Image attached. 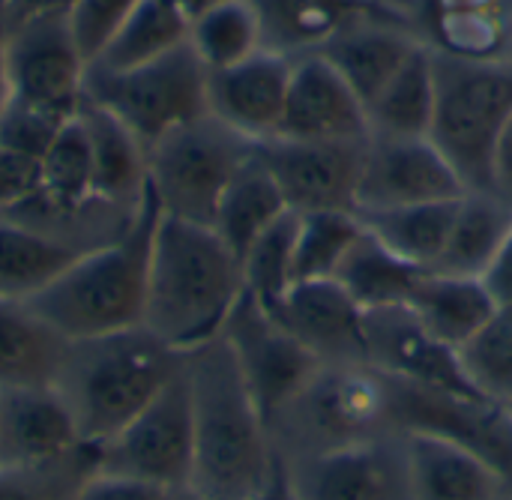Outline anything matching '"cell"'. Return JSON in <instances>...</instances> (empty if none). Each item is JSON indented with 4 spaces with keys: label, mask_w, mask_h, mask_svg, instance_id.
I'll use <instances>...</instances> for the list:
<instances>
[{
    "label": "cell",
    "mask_w": 512,
    "mask_h": 500,
    "mask_svg": "<svg viewBox=\"0 0 512 500\" xmlns=\"http://www.w3.org/2000/svg\"><path fill=\"white\" fill-rule=\"evenodd\" d=\"M432 69L435 114L429 138L465 189L492 192V153L512 117V63L432 48Z\"/></svg>",
    "instance_id": "cell-6"
},
{
    "label": "cell",
    "mask_w": 512,
    "mask_h": 500,
    "mask_svg": "<svg viewBox=\"0 0 512 500\" xmlns=\"http://www.w3.org/2000/svg\"><path fill=\"white\" fill-rule=\"evenodd\" d=\"M411 24L432 48L512 63V0H417Z\"/></svg>",
    "instance_id": "cell-22"
},
{
    "label": "cell",
    "mask_w": 512,
    "mask_h": 500,
    "mask_svg": "<svg viewBox=\"0 0 512 500\" xmlns=\"http://www.w3.org/2000/svg\"><path fill=\"white\" fill-rule=\"evenodd\" d=\"M183 357L147 327L72 339L54 387L69 405L81 441L96 447L165 390Z\"/></svg>",
    "instance_id": "cell-4"
},
{
    "label": "cell",
    "mask_w": 512,
    "mask_h": 500,
    "mask_svg": "<svg viewBox=\"0 0 512 500\" xmlns=\"http://www.w3.org/2000/svg\"><path fill=\"white\" fill-rule=\"evenodd\" d=\"M6 63L12 96L60 117H75L84 102L87 57L69 15H45L6 27Z\"/></svg>",
    "instance_id": "cell-12"
},
{
    "label": "cell",
    "mask_w": 512,
    "mask_h": 500,
    "mask_svg": "<svg viewBox=\"0 0 512 500\" xmlns=\"http://www.w3.org/2000/svg\"><path fill=\"white\" fill-rule=\"evenodd\" d=\"M78 117L93 150V198L129 201L135 207L147 186V147L117 114L87 96Z\"/></svg>",
    "instance_id": "cell-25"
},
{
    "label": "cell",
    "mask_w": 512,
    "mask_h": 500,
    "mask_svg": "<svg viewBox=\"0 0 512 500\" xmlns=\"http://www.w3.org/2000/svg\"><path fill=\"white\" fill-rule=\"evenodd\" d=\"M246 500H300L294 477L288 471V462L282 456H276V465H273L270 477L264 480V486L258 492H252Z\"/></svg>",
    "instance_id": "cell-48"
},
{
    "label": "cell",
    "mask_w": 512,
    "mask_h": 500,
    "mask_svg": "<svg viewBox=\"0 0 512 500\" xmlns=\"http://www.w3.org/2000/svg\"><path fill=\"white\" fill-rule=\"evenodd\" d=\"M270 435L285 462L402 435L393 411V378L366 360L324 363L276 414Z\"/></svg>",
    "instance_id": "cell-5"
},
{
    "label": "cell",
    "mask_w": 512,
    "mask_h": 500,
    "mask_svg": "<svg viewBox=\"0 0 512 500\" xmlns=\"http://www.w3.org/2000/svg\"><path fill=\"white\" fill-rule=\"evenodd\" d=\"M408 309L435 339L459 351L492 318L498 303L483 279L426 270L408 300Z\"/></svg>",
    "instance_id": "cell-26"
},
{
    "label": "cell",
    "mask_w": 512,
    "mask_h": 500,
    "mask_svg": "<svg viewBox=\"0 0 512 500\" xmlns=\"http://www.w3.org/2000/svg\"><path fill=\"white\" fill-rule=\"evenodd\" d=\"M393 411L402 435L429 432L468 447L501 474L507 495H512L510 405L474 393H450L393 378Z\"/></svg>",
    "instance_id": "cell-11"
},
{
    "label": "cell",
    "mask_w": 512,
    "mask_h": 500,
    "mask_svg": "<svg viewBox=\"0 0 512 500\" xmlns=\"http://www.w3.org/2000/svg\"><path fill=\"white\" fill-rule=\"evenodd\" d=\"M297 222H300V213L288 210L243 255L246 291L267 309H273L285 297V291L294 285Z\"/></svg>",
    "instance_id": "cell-39"
},
{
    "label": "cell",
    "mask_w": 512,
    "mask_h": 500,
    "mask_svg": "<svg viewBox=\"0 0 512 500\" xmlns=\"http://www.w3.org/2000/svg\"><path fill=\"white\" fill-rule=\"evenodd\" d=\"M162 500H210L207 495H201L198 489H192V486H183V489H171V492H165V498Z\"/></svg>",
    "instance_id": "cell-52"
},
{
    "label": "cell",
    "mask_w": 512,
    "mask_h": 500,
    "mask_svg": "<svg viewBox=\"0 0 512 500\" xmlns=\"http://www.w3.org/2000/svg\"><path fill=\"white\" fill-rule=\"evenodd\" d=\"M435 114V69L432 48L423 42L402 63V69L384 84V90L366 105L369 135H429Z\"/></svg>",
    "instance_id": "cell-32"
},
{
    "label": "cell",
    "mask_w": 512,
    "mask_h": 500,
    "mask_svg": "<svg viewBox=\"0 0 512 500\" xmlns=\"http://www.w3.org/2000/svg\"><path fill=\"white\" fill-rule=\"evenodd\" d=\"M267 51L285 57L315 54L357 18L384 9L372 0H249Z\"/></svg>",
    "instance_id": "cell-24"
},
{
    "label": "cell",
    "mask_w": 512,
    "mask_h": 500,
    "mask_svg": "<svg viewBox=\"0 0 512 500\" xmlns=\"http://www.w3.org/2000/svg\"><path fill=\"white\" fill-rule=\"evenodd\" d=\"M189 45L213 69L234 66L264 48L261 24L249 0H228L189 21Z\"/></svg>",
    "instance_id": "cell-37"
},
{
    "label": "cell",
    "mask_w": 512,
    "mask_h": 500,
    "mask_svg": "<svg viewBox=\"0 0 512 500\" xmlns=\"http://www.w3.org/2000/svg\"><path fill=\"white\" fill-rule=\"evenodd\" d=\"M207 78L210 69L195 48L183 42L180 48L123 72L90 66L84 96L117 114L150 150L171 129L210 114Z\"/></svg>",
    "instance_id": "cell-8"
},
{
    "label": "cell",
    "mask_w": 512,
    "mask_h": 500,
    "mask_svg": "<svg viewBox=\"0 0 512 500\" xmlns=\"http://www.w3.org/2000/svg\"><path fill=\"white\" fill-rule=\"evenodd\" d=\"M138 3L141 0H75V6L69 9V27L87 63H93L105 51L111 36Z\"/></svg>",
    "instance_id": "cell-42"
},
{
    "label": "cell",
    "mask_w": 512,
    "mask_h": 500,
    "mask_svg": "<svg viewBox=\"0 0 512 500\" xmlns=\"http://www.w3.org/2000/svg\"><path fill=\"white\" fill-rule=\"evenodd\" d=\"M66 345L27 303L0 300V390L54 387Z\"/></svg>",
    "instance_id": "cell-27"
},
{
    "label": "cell",
    "mask_w": 512,
    "mask_h": 500,
    "mask_svg": "<svg viewBox=\"0 0 512 500\" xmlns=\"http://www.w3.org/2000/svg\"><path fill=\"white\" fill-rule=\"evenodd\" d=\"M165 492L153 489L147 483L138 480H126V477H114V474H102L93 471L69 500H162Z\"/></svg>",
    "instance_id": "cell-44"
},
{
    "label": "cell",
    "mask_w": 512,
    "mask_h": 500,
    "mask_svg": "<svg viewBox=\"0 0 512 500\" xmlns=\"http://www.w3.org/2000/svg\"><path fill=\"white\" fill-rule=\"evenodd\" d=\"M75 0H3L0 15L6 27L30 21V18H45V15H69Z\"/></svg>",
    "instance_id": "cell-46"
},
{
    "label": "cell",
    "mask_w": 512,
    "mask_h": 500,
    "mask_svg": "<svg viewBox=\"0 0 512 500\" xmlns=\"http://www.w3.org/2000/svg\"><path fill=\"white\" fill-rule=\"evenodd\" d=\"M492 192L512 204V117L507 120L492 153Z\"/></svg>",
    "instance_id": "cell-47"
},
{
    "label": "cell",
    "mask_w": 512,
    "mask_h": 500,
    "mask_svg": "<svg viewBox=\"0 0 512 500\" xmlns=\"http://www.w3.org/2000/svg\"><path fill=\"white\" fill-rule=\"evenodd\" d=\"M369 138V135H366ZM366 138L354 141H306L273 135L255 141V156L273 174L288 210H357V183Z\"/></svg>",
    "instance_id": "cell-13"
},
{
    "label": "cell",
    "mask_w": 512,
    "mask_h": 500,
    "mask_svg": "<svg viewBox=\"0 0 512 500\" xmlns=\"http://www.w3.org/2000/svg\"><path fill=\"white\" fill-rule=\"evenodd\" d=\"M417 45H423V39L405 15L375 9L339 30L315 54H321L351 84L360 102L369 105L417 51Z\"/></svg>",
    "instance_id": "cell-21"
},
{
    "label": "cell",
    "mask_w": 512,
    "mask_h": 500,
    "mask_svg": "<svg viewBox=\"0 0 512 500\" xmlns=\"http://www.w3.org/2000/svg\"><path fill=\"white\" fill-rule=\"evenodd\" d=\"M0 6H3V0H0Z\"/></svg>",
    "instance_id": "cell-54"
},
{
    "label": "cell",
    "mask_w": 512,
    "mask_h": 500,
    "mask_svg": "<svg viewBox=\"0 0 512 500\" xmlns=\"http://www.w3.org/2000/svg\"><path fill=\"white\" fill-rule=\"evenodd\" d=\"M66 120L69 117L51 114L39 105L21 102L12 96L6 108L0 111V144L39 162Z\"/></svg>",
    "instance_id": "cell-41"
},
{
    "label": "cell",
    "mask_w": 512,
    "mask_h": 500,
    "mask_svg": "<svg viewBox=\"0 0 512 500\" xmlns=\"http://www.w3.org/2000/svg\"><path fill=\"white\" fill-rule=\"evenodd\" d=\"M501 500H512V495H504V498H501Z\"/></svg>",
    "instance_id": "cell-53"
},
{
    "label": "cell",
    "mask_w": 512,
    "mask_h": 500,
    "mask_svg": "<svg viewBox=\"0 0 512 500\" xmlns=\"http://www.w3.org/2000/svg\"><path fill=\"white\" fill-rule=\"evenodd\" d=\"M474 390L492 402H512V306H498L492 318L459 348Z\"/></svg>",
    "instance_id": "cell-38"
},
{
    "label": "cell",
    "mask_w": 512,
    "mask_h": 500,
    "mask_svg": "<svg viewBox=\"0 0 512 500\" xmlns=\"http://www.w3.org/2000/svg\"><path fill=\"white\" fill-rule=\"evenodd\" d=\"M195 432L186 357L165 390L117 435L96 444V471L171 492L192 483Z\"/></svg>",
    "instance_id": "cell-9"
},
{
    "label": "cell",
    "mask_w": 512,
    "mask_h": 500,
    "mask_svg": "<svg viewBox=\"0 0 512 500\" xmlns=\"http://www.w3.org/2000/svg\"><path fill=\"white\" fill-rule=\"evenodd\" d=\"M39 189H42L39 162L0 144V210L27 207L39 195Z\"/></svg>",
    "instance_id": "cell-43"
},
{
    "label": "cell",
    "mask_w": 512,
    "mask_h": 500,
    "mask_svg": "<svg viewBox=\"0 0 512 500\" xmlns=\"http://www.w3.org/2000/svg\"><path fill=\"white\" fill-rule=\"evenodd\" d=\"M423 273H426L423 267L402 261L387 246H381L369 231H363L345 264L339 267L336 279L351 291V297L366 312H372V309L408 306Z\"/></svg>",
    "instance_id": "cell-34"
},
{
    "label": "cell",
    "mask_w": 512,
    "mask_h": 500,
    "mask_svg": "<svg viewBox=\"0 0 512 500\" xmlns=\"http://www.w3.org/2000/svg\"><path fill=\"white\" fill-rule=\"evenodd\" d=\"M162 207L150 186L114 240L84 249L48 288L24 300L63 339L108 336L144 327L150 249Z\"/></svg>",
    "instance_id": "cell-3"
},
{
    "label": "cell",
    "mask_w": 512,
    "mask_h": 500,
    "mask_svg": "<svg viewBox=\"0 0 512 500\" xmlns=\"http://www.w3.org/2000/svg\"><path fill=\"white\" fill-rule=\"evenodd\" d=\"M96 471V447H81L72 459L21 474H0V500H69Z\"/></svg>",
    "instance_id": "cell-40"
},
{
    "label": "cell",
    "mask_w": 512,
    "mask_h": 500,
    "mask_svg": "<svg viewBox=\"0 0 512 500\" xmlns=\"http://www.w3.org/2000/svg\"><path fill=\"white\" fill-rule=\"evenodd\" d=\"M510 228V201H504L498 192L489 189H468L456 204V216L444 252L432 270L480 279L489 270L492 258L498 255L501 243L507 240Z\"/></svg>",
    "instance_id": "cell-28"
},
{
    "label": "cell",
    "mask_w": 512,
    "mask_h": 500,
    "mask_svg": "<svg viewBox=\"0 0 512 500\" xmlns=\"http://www.w3.org/2000/svg\"><path fill=\"white\" fill-rule=\"evenodd\" d=\"M300 500H414L405 435L288 462Z\"/></svg>",
    "instance_id": "cell-14"
},
{
    "label": "cell",
    "mask_w": 512,
    "mask_h": 500,
    "mask_svg": "<svg viewBox=\"0 0 512 500\" xmlns=\"http://www.w3.org/2000/svg\"><path fill=\"white\" fill-rule=\"evenodd\" d=\"M363 222L357 210H318L300 213L297 222V252H294V282L336 279L339 267L363 237Z\"/></svg>",
    "instance_id": "cell-36"
},
{
    "label": "cell",
    "mask_w": 512,
    "mask_h": 500,
    "mask_svg": "<svg viewBox=\"0 0 512 500\" xmlns=\"http://www.w3.org/2000/svg\"><path fill=\"white\" fill-rule=\"evenodd\" d=\"M87 447L57 387L0 390V474L60 465Z\"/></svg>",
    "instance_id": "cell-16"
},
{
    "label": "cell",
    "mask_w": 512,
    "mask_h": 500,
    "mask_svg": "<svg viewBox=\"0 0 512 500\" xmlns=\"http://www.w3.org/2000/svg\"><path fill=\"white\" fill-rule=\"evenodd\" d=\"M468 189L444 159V153L423 138L402 135H369L360 183H357V210L375 207H402L426 201H453Z\"/></svg>",
    "instance_id": "cell-15"
},
{
    "label": "cell",
    "mask_w": 512,
    "mask_h": 500,
    "mask_svg": "<svg viewBox=\"0 0 512 500\" xmlns=\"http://www.w3.org/2000/svg\"><path fill=\"white\" fill-rule=\"evenodd\" d=\"M456 204L459 198L402 204V207H375V210H357V216L363 228L393 255L423 270H432L444 252L456 216Z\"/></svg>",
    "instance_id": "cell-30"
},
{
    "label": "cell",
    "mask_w": 512,
    "mask_h": 500,
    "mask_svg": "<svg viewBox=\"0 0 512 500\" xmlns=\"http://www.w3.org/2000/svg\"><path fill=\"white\" fill-rule=\"evenodd\" d=\"M291 66V57L261 48L234 66L213 69L207 78L210 114L249 141L279 135Z\"/></svg>",
    "instance_id": "cell-19"
},
{
    "label": "cell",
    "mask_w": 512,
    "mask_h": 500,
    "mask_svg": "<svg viewBox=\"0 0 512 500\" xmlns=\"http://www.w3.org/2000/svg\"><path fill=\"white\" fill-rule=\"evenodd\" d=\"M279 135L306 141L366 138V105L321 54L294 57Z\"/></svg>",
    "instance_id": "cell-20"
},
{
    "label": "cell",
    "mask_w": 512,
    "mask_h": 500,
    "mask_svg": "<svg viewBox=\"0 0 512 500\" xmlns=\"http://www.w3.org/2000/svg\"><path fill=\"white\" fill-rule=\"evenodd\" d=\"M510 408H512V402H510Z\"/></svg>",
    "instance_id": "cell-55"
},
{
    "label": "cell",
    "mask_w": 512,
    "mask_h": 500,
    "mask_svg": "<svg viewBox=\"0 0 512 500\" xmlns=\"http://www.w3.org/2000/svg\"><path fill=\"white\" fill-rule=\"evenodd\" d=\"M366 363L381 372L450 393H474L459 351L435 339L408 306L366 312Z\"/></svg>",
    "instance_id": "cell-17"
},
{
    "label": "cell",
    "mask_w": 512,
    "mask_h": 500,
    "mask_svg": "<svg viewBox=\"0 0 512 500\" xmlns=\"http://www.w3.org/2000/svg\"><path fill=\"white\" fill-rule=\"evenodd\" d=\"M192 393V489L210 500H246L276 465L270 426L222 333L186 354Z\"/></svg>",
    "instance_id": "cell-1"
},
{
    "label": "cell",
    "mask_w": 512,
    "mask_h": 500,
    "mask_svg": "<svg viewBox=\"0 0 512 500\" xmlns=\"http://www.w3.org/2000/svg\"><path fill=\"white\" fill-rule=\"evenodd\" d=\"M270 312L321 363L366 360V309L339 279L294 282Z\"/></svg>",
    "instance_id": "cell-18"
},
{
    "label": "cell",
    "mask_w": 512,
    "mask_h": 500,
    "mask_svg": "<svg viewBox=\"0 0 512 500\" xmlns=\"http://www.w3.org/2000/svg\"><path fill=\"white\" fill-rule=\"evenodd\" d=\"M180 3V9L186 12V18L192 21V18H198L201 12H207V9H213V6H222V3H228V0H177Z\"/></svg>",
    "instance_id": "cell-50"
},
{
    "label": "cell",
    "mask_w": 512,
    "mask_h": 500,
    "mask_svg": "<svg viewBox=\"0 0 512 500\" xmlns=\"http://www.w3.org/2000/svg\"><path fill=\"white\" fill-rule=\"evenodd\" d=\"M480 279H483V285L489 288V294L495 297L498 306H512V228L507 240L501 243L498 255L492 258L489 270Z\"/></svg>",
    "instance_id": "cell-45"
},
{
    "label": "cell",
    "mask_w": 512,
    "mask_h": 500,
    "mask_svg": "<svg viewBox=\"0 0 512 500\" xmlns=\"http://www.w3.org/2000/svg\"><path fill=\"white\" fill-rule=\"evenodd\" d=\"M42 189L30 204H42L51 213H75L93 201V150L84 120L69 117L45 156L39 159Z\"/></svg>",
    "instance_id": "cell-35"
},
{
    "label": "cell",
    "mask_w": 512,
    "mask_h": 500,
    "mask_svg": "<svg viewBox=\"0 0 512 500\" xmlns=\"http://www.w3.org/2000/svg\"><path fill=\"white\" fill-rule=\"evenodd\" d=\"M222 339L228 342L240 366V375L249 393L255 396L267 426L324 366L249 291H243L240 303L228 315Z\"/></svg>",
    "instance_id": "cell-10"
},
{
    "label": "cell",
    "mask_w": 512,
    "mask_h": 500,
    "mask_svg": "<svg viewBox=\"0 0 512 500\" xmlns=\"http://www.w3.org/2000/svg\"><path fill=\"white\" fill-rule=\"evenodd\" d=\"M372 3H378V6H384V9H393V12L405 15L408 21H411V12H414V6H417V0H372Z\"/></svg>",
    "instance_id": "cell-51"
},
{
    "label": "cell",
    "mask_w": 512,
    "mask_h": 500,
    "mask_svg": "<svg viewBox=\"0 0 512 500\" xmlns=\"http://www.w3.org/2000/svg\"><path fill=\"white\" fill-rule=\"evenodd\" d=\"M408 465L414 500H501V474L468 447L429 432H408Z\"/></svg>",
    "instance_id": "cell-23"
},
{
    "label": "cell",
    "mask_w": 512,
    "mask_h": 500,
    "mask_svg": "<svg viewBox=\"0 0 512 500\" xmlns=\"http://www.w3.org/2000/svg\"><path fill=\"white\" fill-rule=\"evenodd\" d=\"M252 147L255 141L204 114L147 150V186L162 213L213 228L216 207Z\"/></svg>",
    "instance_id": "cell-7"
},
{
    "label": "cell",
    "mask_w": 512,
    "mask_h": 500,
    "mask_svg": "<svg viewBox=\"0 0 512 500\" xmlns=\"http://www.w3.org/2000/svg\"><path fill=\"white\" fill-rule=\"evenodd\" d=\"M288 213L285 195L279 192L273 174L264 168V162L255 156V147L249 159L240 165L234 180L228 183L216 216L213 231L231 246V252L243 261L249 246L282 216Z\"/></svg>",
    "instance_id": "cell-29"
},
{
    "label": "cell",
    "mask_w": 512,
    "mask_h": 500,
    "mask_svg": "<svg viewBox=\"0 0 512 500\" xmlns=\"http://www.w3.org/2000/svg\"><path fill=\"white\" fill-rule=\"evenodd\" d=\"M9 99H12V87H9V63H6V21L0 15V111L6 108Z\"/></svg>",
    "instance_id": "cell-49"
},
{
    "label": "cell",
    "mask_w": 512,
    "mask_h": 500,
    "mask_svg": "<svg viewBox=\"0 0 512 500\" xmlns=\"http://www.w3.org/2000/svg\"><path fill=\"white\" fill-rule=\"evenodd\" d=\"M183 42H189V18L180 9V3L177 0H141L90 66L123 72V69L150 63L180 48Z\"/></svg>",
    "instance_id": "cell-33"
},
{
    "label": "cell",
    "mask_w": 512,
    "mask_h": 500,
    "mask_svg": "<svg viewBox=\"0 0 512 500\" xmlns=\"http://www.w3.org/2000/svg\"><path fill=\"white\" fill-rule=\"evenodd\" d=\"M84 249L30 225L0 219V300L24 303L48 288Z\"/></svg>",
    "instance_id": "cell-31"
},
{
    "label": "cell",
    "mask_w": 512,
    "mask_h": 500,
    "mask_svg": "<svg viewBox=\"0 0 512 500\" xmlns=\"http://www.w3.org/2000/svg\"><path fill=\"white\" fill-rule=\"evenodd\" d=\"M243 291V261L210 225L159 216L144 309L153 336L189 354L222 333Z\"/></svg>",
    "instance_id": "cell-2"
}]
</instances>
